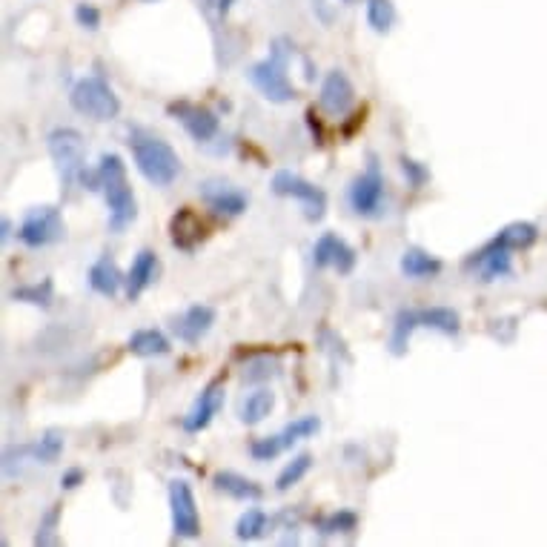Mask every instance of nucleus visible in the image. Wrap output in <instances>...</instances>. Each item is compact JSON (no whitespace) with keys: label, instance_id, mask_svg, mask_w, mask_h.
I'll return each mask as SVG.
<instances>
[{"label":"nucleus","instance_id":"f257e3e1","mask_svg":"<svg viewBox=\"0 0 547 547\" xmlns=\"http://www.w3.org/2000/svg\"><path fill=\"white\" fill-rule=\"evenodd\" d=\"M89 190L104 192L106 210H109V230L124 232L138 218V204H135V192L127 181V167L121 161V155L106 152L101 155V164L95 172L81 175Z\"/></svg>","mask_w":547,"mask_h":547},{"label":"nucleus","instance_id":"f03ea898","mask_svg":"<svg viewBox=\"0 0 547 547\" xmlns=\"http://www.w3.org/2000/svg\"><path fill=\"white\" fill-rule=\"evenodd\" d=\"M129 147H132L135 167L149 184L169 187L181 175V158L164 138L152 135L147 129H132L129 132Z\"/></svg>","mask_w":547,"mask_h":547},{"label":"nucleus","instance_id":"7ed1b4c3","mask_svg":"<svg viewBox=\"0 0 547 547\" xmlns=\"http://www.w3.org/2000/svg\"><path fill=\"white\" fill-rule=\"evenodd\" d=\"M287 58L290 52L284 49V41H278L270 52V58L250 66V81L270 101V104H290L295 101V86L287 75Z\"/></svg>","mask_w":547,"mask_h":547},{"label":"nucleus","instance_id":"20e7f679","mask_svg":"<svg viewBox=\"0 0 547 547\" xmlns=\"http://www.w3.org/2000/svg\"><path fill=\"white\" fill-rule=\"evenodd\" d=\"M69 101L75 106V112H81L86 118L106 124V121H115L118 112H121V101L115 95V89L106 84L101 75H89L81 78L78 84L72 86V95Z\"/></svg>","mask_w":547,"mask_h":547},{"label":"nucleus","instance_id":"39448f33","mask_svg":"<svg viewBox=\"0 0 547 547\" xmlns=\"http://www.w3.org/2000/svg\"><path fill=\"white\" fill-rule=\"evenodd\" d=\"M49 155L55 161V169L61 175L66 187H72L75 181H81V175L86 172V141L78 129L58 127L49 132L46 138Z\"/></svg>","mask_w":547,"mask_h":547},{"label":"nucleus","instance_id":"423d86ee","mask_svg":"<svg viewBox=\"0 0 547 547\" xmlns=\"http://www.w3.org/2000/svg\"><path fill=\"white\" fill-rule=\"evenodd\" d=\"M66 224L64 215L58 207H35V210L26 212L18 238H21L26 247L32 250H41V247H52L58 241H64Z\"/></svg>","mask_w":547,"mask_h":547},{"label":"nucleus","instance_id":"0eeeda50","mask_svg":"<svg viewBox=\"0 0 547 547\" xmlns=\"http://www.w3.org/2000/svg\"><path fill=\"white\" fill-rule=\"evenodd\" d=\"M169 513H172V533L178 539L201 536V513H198V502H195L190 482H184V479L169 482Z\"/></svg>","mask_w":547,"mask_h":547},{"label":"nucleus","instance_id":"6e6552de","mask_svg":"<svg viewBox=\"0 0 547 547\" xmlns=\"http://www.w3.org/2000/svg\"><path fill=\"white\" fill-rule=\"evenodd\" d=\"M350 207L361 218H379L384 212V175L376 158H370L367 169L350 184Z\"/></svg>","mask_w":547,"mask_h":547},{"label":"nucleus","instance_id":"1a4fd4ad","mask_svg":"<svg viewBox=\"0 0 547 547\" xmlns=\"http://www.w3.org/2000/svg\"><path fill=\"white\" fill-rule=\"evenodd\" d=\"M273 192L275 195H281V198H295V201L304 207V215H307L310 221L324 218V212H327V195H324V190L316 187V184H310V181H304L301 175H295L290 169L275 172Z\"/></svg>","mask_w":547,"mask_h":547},{"label":"nucleus","instance_id":"9d476101","mask_svg":"<svg viewBox=\"0 0 547 547\" xmlns=\"http://www.w3.org/2000/svg\"><path fill=\"white\" fill-rule=\"evenodd\" d=\"M169 115H172L181 127L187 129V135H190L192 141H198V144H210V141L218 138V132H221L218 115L201 104L175 101V104H169Z\"/></svg>","mask_w":547,"mask_h":547},{"label":"nucleus","instance_id":"9b49d317","mask_svg":"<svg viewBox=\"0 0 547 547\" xmlns=\"http://www.w3.org/2000/svg\"><path fill=\"white\" fill-rule=\"evenodd\" d=\"M313 264L318 270L333 267L341 275H350L356 267V250L344 238H338L336 232H324L313 247Z\"/></svg>","mask_w":547,"mask_h":547},{"label":"nucleus","instance_id":"f8f14e48","mask_svg":"<svg viewBox=\"0 0 547 547\" xmlns=\"http://www.w3.org/2000/svg\"><path fill=\"white\" fill-rule=\"evenodd\" d=\"M356 104V89L350 84V78L341 72V69H333L327 72L324 84H321V92H318V106L333 115V118H341L347 115L350 109Z\"/></svg>","mask_w":547,"mask_h":547},{"label":"nucleus","instance_id":"ddd939ff","mask_svg":"<svg viewBox=\"0 0 547 547\" xmlns=\"http://www.w3.org/2000/svg\"><path fill=\"white\" fill-rule=\"evenodd\" d=\"M201 201H204L212 212L224 215V218H238V215H244V212H247V204H250L247 192H241L238 187L227 184V181H215V178L201 187Z\"/></svg>","mask_w":547,"mask_h":547},{"label":"nucleus","instance_id":"4468645a","mask_svg":"<svg viewBox=\"0 0 547 547\" xmlns=\"http://www.w3.org/2000/svg\"><path fill=\"white\" fill-rule=\"evenodd\" d=\"M221 407H224V381H212L207 384L204 390H201V396L195 399L192 404V410L184 416V430L187 433H201V430H207L212 424V419L221 413Z\"/></svg>","mask_w":547,"mask_h":547},{"label":"nucleus","instance_id":"2eb2a0df","mask_svg":"<svg viewBox=\"0 0 547 547\" xmlns=\"http://www.w3.org/2000/svg\"><path fill=\"white\" fill-rule=\"evenodd\" d=\"M169 238H172V247L181 250V253H195L198 244L207 238V227L201 221V215L190 207H181V210L172 215L169 221Z\"/></svg>","mask_w":547,"mask_h":547},{"label":"nucleus","instance_id":"dca6fc26","mask_svg":"<svg viewBox=\"0 0 547 547\" xmlns=\"http://www.w3.org/2000/svg\"><path fill=\"white\" fill-rule=\"evenodd\" d=\"M215 324V310L210 304H192L190 310H184L181 316L172 321L175 336L181 338L184 344H198L201 338L207 336Z\"/></svg>","mask_w":547,"mask_h":547},{"label":"nucleus","instance_id":"f3484780","mask_svg":"<svg viewBox=\"0 0 547 547\" xmlns=\"http://www.w3.org/2000/svg\"><path fill=\"white\" fill-rule=\"evenodd\" d=\"M89 287L104 298H112V295L121 293V287H127V275L118 270V264L109 255H101L89 267Z\"/></svg>","mask_w":547,"mask_h":547},{"label":"nucleus","instance_id":"a211bd4d","mask_svg":"<svg viewBox=\"0 0 547 547\" xmlns=\"http://www.w3.org/2000/svg\"><path fill=\"white\" fill-rule=\"evenodd\" d=\"M467 267H476L479 275H482V281H496V278H505V275L513 273V267H510V253L502 250V247H496V244H484L479 253H473V258L467 261Z\"/></svg>","mask_w":547,"mask_h":547},{"label":"nucleus","instance_id":"6ab92c4d","mask_svg":"<svg viewBox=\"0 0 547 547\" xmlns=\"http://www.w3.org/2000/svg\"><path fill=\"white\" fill-rule=\"evenodd\" d=\"M536 241H539V227H536V224H530V221H513V224L502 227V230L490 238V244L502 247V250H507V253H522V250H530Z\"/></svg>","mask_w":547,"mask_h":547},{"label":"nucleus","instance_id":"aec40b11","mask_svg":"<svg viewBox=\"0 0 547 547\" xmlns=\"http://www.w3.org/2000/svg\"><path fill=\"white\" fill-rule=\"evenodd\" d=\"M212 487L224 496H230L235 502H255L264 496L261 484H255L253 479L241 476V473H232V470H221L212 476Z\"/></svg>","mask_w":547,"mask_h":547},{"label":"nucleus","instance_id":"412c9836","mask_svg":"<svg viewBox=\"0 0 547 547\" xmlns=\"http://www.w3.org/2000/svg\"><path fill=\"white\" fill-rule=\"evenodd\" d=\"M155 275H158V255L152 253V250H141V253L135 255V261H132V267H129L127 273L129 301H135L138 295L144 293L149 284L155 281Z\"/></svg>","mask_w":547,"mask_h":547},{"label":"nucleus","instance_id":"4be33fe9","mask_svg":"<svg viewBox=\"0 0 547 547\" xmlns=\"http://www.w3.org/2000/svg\"><path fill=\"white\" fill-rule=\"evenodd\" d=\"M401 273L407 275V278L424 281V278H433V275L442 273V261L436 255L419 250V247H410L401 255Z\"/></svg>","mask_w":547,"mask_h":547},{"label":"nucleus","instance_id":"5701e85b","mask_svg":"<svg viewBox=\"0 0 547 547\" xmlns=\"http://www.w3.org/2000/svg\"><path fill=\"white\" fill-rule=\"evenodd\" d=\"M129 353L138 358H155V356H167L169 350V338L161 333V330H135L127 341Z\"/></svg>","mask_w":547,"mask_h":547},{"label":"nucleus","instance_id":"b1692460","mask_svg":"<svg viewBox=\"0 0 547 547\" xmlns=\"http://www.w3.org/2000/svg\"><path fill=\"white\" fill-rule=\"evenodd\" d=\"M419 321L421 327L444 333V336H459V330H462V316L453 307H427V310H419Z\"/></svg>","mask_w":547,"mask_h":547},{"label":"nucleus","instance_id":"393cba45","mask_svg":"<svg viewBox=\"0 0 547 547\" xmlns=\"http://www.w3.org/2000/svg\"><path fill=\"white\" fill-rule=\"evenodd\" d=\"M275 407V393L273 390H267V387H261V390H255L250 393L247 399L241 401V421L244 424H261V421L267 419L270 413H273Z\"/></svg>","mask_w":547,"mask_h":547},{"label":"nucleus","instance_id":"a878e982","mask_svg":"<svg viewBox=\"0 0 547 547\" xmlns=\"http://www.w3.org/2000/svg\"><path fill=\"white\" fill-rule=\"evenodd\" d=\"M26 453H29V462L55 464L64 453V436L58 430H46L38 442L26 444Z\"/></svg>","mask_w":547,"mask_h":547},{"label":"nucleus","instance_id":"bb28decb","mask_svg":"<svg viewBox=\"0 0 547 547\" xmlns=\"http://www.w3.org/2000/svg\"><path fill=\"white\" fill-rule=\"evenodd\" d=\"M416 327H421L419 310H401L393 324V336H390V353L393 356H404L407 353V344L410 336L416 333Z\"/></svg>","mask_w":547,"mask_h":547},{"label":"nucleus","instance_id":"cd10ccee","mask_svg":"<svg viewBox=\"0 0 547 547\" xmlns=\"http://www.w3.org/2000/svg\"><path fill=\"white\" fill-rule=\"evenodd\" d=\"M267 530H270V516H267L261 507H250V510L241 513V519H238V525H235V539H241V542H255V539H261Z\"/></svg>","mask_w":547,"mask_h":547},{"label":"nucleus","instance_id":"c85d7f7f","mask_svg":"<svg viewBox=\"0 0 547 547\" xmlns=\"http://www.w3.org/2000/svg\"><path fill=\"white\" fill-rule=\"evenodd\" d=\"M12 298L15 301H21V304H32V307H49L52 301H55V284H52V278H43L38 284H26V287H18V290H12Z\"/></svg>","mask_w":547,"mask_h":547},{"label":"nucleus","instance_id":"c756f323","mask_svg":"<svg viewBox=\"0 0 547 547\" xmlns=\"http://www.w3.org/2000/svg\"><path fill=\"white\" fill-rule=\"evenodd\" d=\"M310 467H313V456H310V453H298L293 462H287V467L278 473L275 490H278V493H287L290 487H295V484L310 473Z\"/></svg>","mask_w":547,"mask_h":547},{"label":"nucleus","instance_id":"7c9ffc66","mask_svg":"<svg viewBox=\"0 0 547 547\" xmlns=\"http://www.w3.org/2000/svg\"><path fill=\"white\" fill-rule=\"evenodd\" d=\"M367 23L373 32H390L393 23H396V6L393 0H367Z\"/></svg>","mask_w":547,"mask_h":547},{"label":"nucleus","instance_id":"2f4dec72","mask_svg":"<svg viewBox=\"0 0 547 547\" xmlns=\"http://www.w3.org/2000/svg\"><path fill=\"white\" fill-rule=\"evenodd\" d=\"M318 533L321 536H336V533H353L358 527V516L353 510H336V513H327L316 522Z\"/></svg>","mask_w":547,"mask_h":547},{"label":"nucleus","instance_id":"473e14b6","mask_svg":"<svg viewBox=\"0 0 547 547\" xmlns=\"http://www.w3.org/2000/svg\"><path fill=\"white\" fill-rule=\"evenodd\" d=\"M318 430H321V419H318V416H301V419L290 421V424L281 430V439H284L287 447H293V444L301 442V439L316 436Z\"/></svg>","mask_w":547,"mask_h":547},{"label":"nucleus","instance_id":"72a5a7b5","mask_svg":"<svg viewBox=\"0 0 547 547\" xmlns=\"http://www.w3.org/2000/svg\"><path fill=\"white\" fill-rule=\"evenodd\" d=\"M287 450V444L281 439V433L278 436H264V439H255L250 444V456H253L255 462H273L275 456H281Z\"/></svg>","mask_w":547,"mask_h":547},{"label":"nucleus","instance_id":"f704fd0d","mask_svg":"<svg viewBox=\"0 0 547 547\" xmlns=\"http://www.w3.org/2000/svg\"><path fill=\"white\" fill-rule=\"evenodd\" d=\"M58 516H61V507L52 505V510L43 516L41 525H38L35 545H55V542H58V533H55V527H58Z\"/></svg>","mask_w":547,"mask_h":547},{"label":"nucleus","instance_id":"c9c22d12","mask_svg":"<svg viewBox=\"0 0 547 547\" xmlns=\"http://www.w3.org/2000/svg\"><path fill=\"white\" fill-rule=\"evenodd\" d=\"M232 3H235V0H198L201 12L207 15V21H210L212 26H218V23L224 21L227 15H230Z\"/></svg>","mask_w":547,"mask_h":547},{"label":"nucleus","instance_id":"e433bc0d","mask_svg":"<svg viewBox=\"0 0 547 547\" xmlns=\"http://www.w3.org/2000/svg\"><path fill=\"white\" fill-rule=\"evenodd\" d=\"M401 169H404L410 187H416V190L430 181V169L424 167V164H419V161H413V158H401Z\"/></svg>","mask_w":547,"mask_h":547},{"label":"nucleus","instance_id":"4c0bfd02","mask_svg":"<svg viewBox=\"0 0 547 547\" xmlns=\"http://www.w3.org/2000/svg\"><path fill=\"white\" fill-rule=\"evenodd\" d=\"M75 21H78V26L95 32V29L101 26V9L92 6V3H78V6H75Z\"/></svg>","mask_w":547,"mask_h":547},{"label":"nucleus","instance_id":"58836bf2","mask_svg":"<svg viewBox=\"0 0 547 547\" xmlns=\"http://www.w3.org/2000/svg\"><path fill=\"white\" fill-rule=\"evenodd\" d=\"M273 373H275V361H270V358H255V361H250V367H247L244 379L264 381V379H270Z\"/></svg>","mask_w":547,"mask_h":547},{"label":"nucleus","instance_id":"ea45409f","mask_svg":"<svg viewBox=\"0 0 547 547\" xmlns=\"http://www.w3.org/2000/svg\"><path fill=\"white\" fill-rule=\"evenodd\" d=\"M84 479L86 476L81 467H69L64 476H61V487H64V490H75L78 484H84Z\"/></svg>","mask_w":547,"mask_h":547},{"label":"nucleus","instance_id":"a19ab883","mask_svg":"<svg viewBox=\"0 0 547 547\" xmlns=\"http://www.w3.org/2000/svg\"><path fill=\"white\" fill-rule=\"evenodd\" d=\"M9 235H12V221L3 218V221H0V241H9Z\"/></svg>","mask_w":547,"mask_h":547}]
</instances>
